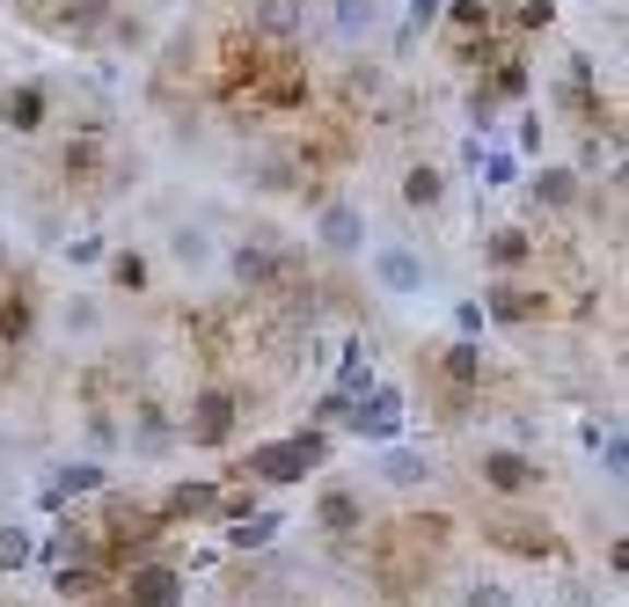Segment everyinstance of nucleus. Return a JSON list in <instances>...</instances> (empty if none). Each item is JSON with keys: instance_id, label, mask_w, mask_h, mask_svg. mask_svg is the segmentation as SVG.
Masks as SVG:
<instances>
[{"instance_id": "1", "label": "nucleus", "mask_w": 629, "mask_h": 607, "mask_svg": "<svg viewBox=\"0 0 629 607\" xmlns=\"http://www.w3.org/2000/svg\"><path fill=\"white\" fill-rule=\"evenodd\" d=\"M373 278H381L388 293H403V300H411V293H425V278H432V271H425V257H417V249L381 242V249H373Z\"/></svg>"}, {"instance_id": "2", "label": "nucleus", "mask_w": 629, "mask_h": 607, "mask_svg": "<svg viewBox=\"0 0 629 607\" xmlns=\"http://www.w3.org/2000/svg\"><path fill=\"white\" fill-rule=\"evenodd\" d=\"M352 425H359V439H395V425H403V395L395 389H373L359 403V417H352Z\"/></svg>"}, {"instance_id": "3", "label": "nucleus", "mask_w": 629, "mask_h": 607, "mask_svg": "<svg viewBox=\"0 0 629 607\" xmlns=\"http://www.w3.org/2000/svg\"><path fill=\"white\" fill-rule=\"evenodd\" d=\"M169 257H176V271H183V278H205V271H213V235H205V227H176L169 235Z\"/></svg>"}, {"instance_id": "4", "label": "nucleus", "mask_w": 629, "mask_h": 607, "mask_svg": "<svg viewBox=\"0 0 629 607\" xmlns=\"http://www.w3.org/2000/svg\"><path fill=\"white\" fill-rule=\"evenodd\" d=\"M381 23V0H330V29H337L344 45H366Z\"/></svg>"}, {"instance_id": "5", "label": "nucleus", "mask_w": 629, "mask_h": 607, "mask_svg": "<svg viewBox=\"0 0 629 607\" xmlns=\"http://www.w3.org/2000/svg\"><path fill=\"white\" fill-rule=\"evenodd\" d=\"M373 476H381V484H425V476H432V454H417V447H388L381 462H373Z\"/></svg>"}, {"instance_id": "6", "label": "nucleus", "mask_w": 629, "mask_h": 607, "mask_svg": "<svg viewBox=\"0 0 629 607\" xmlns=\"http://www.w3.org/2000/svg\"><path fill=\"white\" fill-rule=\"evenodd\" d=\"M322 242H330V249H359L366 242L359 205H344V198H337V205H322Z\"/></svg>"}, {"instance_id": "7", "label": "nucleus", "mask_w": 629, "mask_h": 607, "mask_svg": "<svg viewBox=\"0 0 629 607\" xmlns=\"http://www.w3.org/2000/svg\"><path fill=\"white\" fill-rule=\"evenodd\" d=\"M484 476H490L498 490H506V498H520V490H534V468L520 462V454H506V447H490V454H484Z\"/></svg>"}, {"instance_id": "8", "label": "nucleus", "mask_w": 629, "mask_h": 607, "mask_svg": "<svg viewBox=\"0 0 629 607\" xmlns=\"http://www.w3.org/2000/svg\"><path fill=\"white\" fill-rule=\"evenodd\" d=\"M96 484H103V468H96V462H81V468H51L45 498H51V505H67V498H88Z\"/></svg>"}, {"instance_id": "9", "label": "nucleus", "mask_w": 629, "mask_h": 607, "mask_svg": "<svg viewBox=\"0 0 629 607\" xmlns=\"http://www.w3.org/2000/svg\"><path fill=\"white\" fill-rule=\"evenodd\" d=\"M169 600H176V571H162V563L132 571V607H169Z\"/></svg>"}, {"instance_id": "10", "label": "nucleus", "mask_w": 629, "mask_h": 607, "mask_svg": "<svg viewBox=\"0 0 629 607\" xmlns=\"http://www.w3.org/2000/svg\"><path fill=\"white\" fill-rule=\"evenodd\" d=\"M534 198L542 205H579V169H542L534 176Z\"/></svg>"}, {"instance_id": "11", "label": "nucleus", "mask_w": 629, "mask_h": 607, "mask_svg": "<svg viewBox=\"0 0 629 607\" xmlns=\"http://www.w3.org/2000/svg\"><path fill=\"white\" fill-rule=\"evenodd\" d=\"M439 191H447V176H439V169H411V176H403V205H417V213H432Z\"/></svg>"}, {"instance_id": "12", "label": "nucleus", "mask_w": 629, "mask_h": 607, "mask_svg": "<svg viewBox=\"0 0 629 607\" xmlns=\"http://www.w3.org/2000/svg\"><path fill=\"white\" fill-rule=\"evenodd\" d=\"M59 322H67V337H96V330H103V300H67V316H59Z\"/></svg>"}, {"instance_id": "13", "label": "nucleus", "mask_w": 629, "mask_h": 607, "mask_svg": "<svg viewBox=\"0 0 629 607\" xmlns=\"http://www.w3.org/2000/svg\"><path fill=\"white\" fill-rule=\"evenodd\" d=\"M227 395H205V403H198V439H227Z\"/></svg>"}, {"instance_id": "14", "label": "nucleus", "mask_w": 629, "mask_h": 607, "mask_svg": "<svg viewBox=\"0 0 629 607\" xmlns=\"http://www.w3.org/2000/svg\"><path fill=\"white\" fill-rule=\"evenodd\" d=\"M490 257H498V264H527V235H520V227H498V235H490Z\"/></svg>"}, {"instance_id": "15", "label": "nucleus", "mask_w": 629, "mask_h": 607, "mask_svg": "<svg viewBox=\"0 0 629 607\" xmlns=\"http://www.w3.org/2000/svg\"><path fill=\"white\" fill-rule=\"evenodd\" d=\"M490 316H498V322H527V316H542V300H527V293H498Z\"/></svg>"}, {"instance_id": "16", "label": "nucleus", "mask_w": 629, "mask_h": 607, "mask_svg": "<svg viewBox=\"0 0 629 607\" xmlns=\"http://www.w3.org/2000/svg\"><path fill=\"white\" fill-rule=\"evenodd\" d=\"M103 23V0H67L59 8V29H96Z\"/></svg>"}, {"instance_id": "17", "label": "nucleus", "mask_w": 629, "mask_h": 607, "mask_svg": "<svg viewBox=\"0 0 629 607\" xmlns=\"http://www.w3.org/2000/svg\"><path fill=\"white\" fill-rule=\"evenodd\" d=\"M15 563H29V535L23 527H0V571H15Z\"/></svg>"}, {"instance_id": "18", "label": "nucleus", "mask_w": 629, "mask_h": 607, "mask_svg": "<svg viewBox=\"0 0 629 607\" xmlns=\"http://www.w3.org/2000/svg\"><path fill=\"white\" fill-rule=\"evenodd\" d=\"M235 278H271V257L264 249H235Z\"/></svg>"}, {"instance_id": "19", "label": "nucleus", "mask_w": 629, "mask_h": 607, "mask_svg": "<svg viewBox=\"0 0 629 607\" xmlns=\"http://www.w3.org/2000/svg\"><path fill=\"white\" fill-rule=\"evenodd\" d=\"M8 124H23V132L37 124V96H29V88H15V96H8Z\"/></svg>"}, {"instance_id": "20", "label": "nucleus", "mask_w": 629, "mask_h": 607, "mask_svg": "<svg viewBox=\"0 0 629 607\" xmlns=\"http://www.w3.org/2000/svg\"><path fill=\"white\" fill-rule=\"evenodd\" d=\"M67 264H103V235H81V242H67Z\"/></svg>"}, {"instance_id": "21", "label": "nucleus", "mask_w": 629, "mask_h": 607, "mask_svg": "<svg viewBox=\"0 0 629 607\" xmlns=\"http://www.w3.org/2000/svg\"><path fill=\"white\" fill-rule=\"evenodd\" d=\"M447 373H454V381H476V352H468V344H454V359H447Z\"/></svg>"}, {"instance_id": "22", "label": "nucleus", "mask_w": 629, "mask_h": 607, "mask_svg": "<svg viewBox=\"0 0 629 607\" xmlns=\"http://www.w3.org/2000/svg\"><path fill=\"white\" fill-rule=\"evenodd\" d=\"M278 535V520H257V527H242V535H235V549H257V541H271Z\"/></svg>"}, {"instance_id": "23", "label": "nucleus", "mask_w": 629, "mask_h": 607, "mask_svg": "<svg viewBox=\"0 0 629 607\" xmlns=\"http://www.w3.org/2000/svg\"><path fill=\"white\" fill-rule=\"evenodd\" d=\"M468 607H512V593H506V585H476V593H468Z\"/></svg>"}, {"instance_id": "24", "label": "nucleus", "mask_w": 629, "mask_h": 607, "mask_svg": "<svg viewBox=\"0 0 629 607\" xmlns=\"http://www.w3.org/2000/svg\"><path fill=\"white\" fill-rule=\"evenodd\" d=\"M322 520H330V527H344V520H359V505H352V498H330V505H322Z\"/></svg>"}, {"instance_id": "25", "label": "nucleus", "mask_w": 629, "mask_h": 607, "mask_svg": "<svg viewBox=\"0 0 629 607\" xmlns=\"http://www.w3.org/2000/svg\"><path fill=\"white\" fill-rule=\"evenodd\" d=\"M439 8H447V0H411V23H417V29L439 23Z\"/></svg>"}, {"instance_id": "26", "label": "nucleus", "mask_w": 629, "mask_h": 607, "mask_svg": "<svg viewBox=\"0 0 629 607\" xmlns=\"http://www.w3.org/2000/svg\"><path fill=\"white\" fill-rule=\"evenodd\" d=\"M264 23H271V29H293V0H271V8H264Z\"/></svg>"}, {"instance_id": "27", "label": "nucleus", "mask_w": 629, "mask_h": 607, "mask_svg": "<svg viewBox=\"0 0 629 607\" xmlns=\"http://www.w3.org/2000/svg\"><path fill=\"white\" fill-rule=\"evenodd\" d=\"M0 257H8V235H0Z\"/></svg>"}]
</instances>
